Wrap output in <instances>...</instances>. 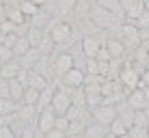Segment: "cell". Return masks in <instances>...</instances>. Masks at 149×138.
Masks as SVG:
<instances>
[{
  "label": "cell",
  "mask_w": 149,
  "mask_h": 138,
  "mask_svg": "<svg viewBox=\"0 0 149 138\" xmlns=\"http://www.w3.org/2000/svg\"><path fill=\"white\" fill-rule=\"evenodd\" d=\"M45 33L54 39L56 45H61L74 35V30H71V26L67 22H63V19H52V22H48V26H45Z\"/></svg>",
  "instance_id": "1"
},
{
  "label": "cell",
  "mask_w": 149,
  "mask_h": 138,
  "mask_svg": "<svg viewBox=\"0 0 149 138\" xmlns=\"http://www.w3.org/2000/svg\"><path fill=\"white\" fill-rule=\"evenodd\" d=\"M89 19L95 24L97 28H110V26H115V22H117V13L100 7V4H93V7H91Z\"/></svg>",
  "instance_id": "2"
},
{
  "label": "cell",
  "mask_w": 149,
  "mask_h": 138,
  "mask_svg": "<svg viewBox=\"0 0 149 138\" xmlns=\"http://www.w3.org/2000/svg\"><path fill=\"white\" fill-rule=\"evenodd\" d=\"M56 117H58V114H56V110L52 108V106H45V108L39 110V114H37V127H39L41 134H45L50 127H54Z\"/></svg>",
  "instance_id": "3"
},
{
  "label": "cell",
  "mask_w": 149,
  "mask_h": 138,
  "mask_svg": "<svg viewBox=\"0 0 149 138\" xmlns=\"http://www.w3.org/2000/svg\"><path fill=\"white\" fill-rule=\"evenodd\" d=\"M84 78H86V71H82L80 67H71L67 74L61 78V84L71 86V89H78V86H84Z\"/></svg>",
  "instance_id": "4"
},
{
  "label": "cell",
  "mask_w": 149,
  "mask_h": 138,
  "mask_svg": "<svg viewBox=\"0 0 149 138\" xmlns=\"http://www.w3.org/2000/svg\"><path fill=\"white\" fill-rule=\"evenodd\" d=\"M54 74H56V78H63L65 74H67V71L74 67V56H71L69 52H61L58 56H56V60H54Z\"/></svg>",
  "instance_id": "5"
},
{
  "label": "cell",
  "mask_w": 149,
  "mask_h": 138,
  "mask_svg": "<svg viewBox=\"0 0 149 138\" xmlns=\"http://www.w3.org/2000/svg\"><path fill=\"white\" fill-rule=\"evenodd\" d=\"M71 104H74V99H71L69 93H65V91H61V89L54 93L52 108L56 110V114H67V110L71 108Z\"/></svg>",
  "instance_id": "6"
},
{
  "label": "cell",
  "mask_w": 149,
  "mask_h": 138,
  "mask_svg": "<svg viewBox=\"0 0 149 138\" xmlns=\"http://www.w3.org/2000/svg\"><path fill=\"white\" fill-rule=\"evenodd\" d=\"M115 117H117V108L112 104H102V106H97V108H93V119L100 121V123L110 125Z\"/></svg>",
  "instance_id": "7"
},
{
  "label": "cell",
  "mask_w": 149,
  "mask_h": 138,
  "mask_svg": "<svg viewBox=\"0 0 149 138\" xmlns=\"http://www.w3.org/2000/svg\"><path fill=\"white\" fill-rule=\"evenodd\" d=\"M82 136H86V138H112V134H110V125L100 123V121H95V123L86 125V127H84V134H82Z\"/></svg>",
  "instance_id": "8"
},
{
  "label": "cell",
  "mask_w": 149,
  "mask_h": 138,
  "mask_svg": "<svg viewBox=\"0 0 149 138\" xmlns=\"http://www.w3.org/2000/svg\"><path fill=\"white\" fill-rule=\"evenodd\" d=\"M119 80H121V84L127 86V89H138V84H141V76L136 74V67H132V65H127L125 69H121Z\"/></svg>",
  "instance_id": "9"
},
{
  "label": "cell",
  "mask_w": 149,
  "mask_h": 138,
  "mask_svg": "<svg viewBox=\"0 0 149 138\" xmlns=\"http://www.w3.org/2000/svg\"><path fill=\"white\" fill-rule=\"evenodd\" d=\"M127 106H130L132 110H141V108H147V106H149V101L145 97V91H143L141 86L134 89L130 95H127Z\"/></svg>",
  "instance_id": "10"
},
{
  "label": "cell",
  "mask_w": 149,
  "mask_h": 138,
  "mask_svg": "<svg viewBox=\"0 0 149 138\" xmlns=\"http://www.w3.org/2000/svg\"><path fill=\"white\" fill-rule=\"evenodd\" d=\"M100 48H102V41L97 37H84L82 39V54H84V58H95Z\"/></svg>",
  "instance_id": "11"
},
{
  "label": "cell",
  "mask_w": 149,
  "mask_h": 138,
  "mask_svg": "<svg viewBox=\"0 0 149 138\" xmlns=\"http://www.w3.org/2000/svg\"><path fill=\"white\" fill-rule=\"evenodd\" d=\"M41 54H43V52H41L39 48H35V45H33V48H30L28 52H24L22 56H19V63H22V67H28V69H33L35 65L39 63Z\"/></svg>",
  "instance_id": "12"
},
{
  "label": "cell",
  "mask_w": 149,
  "mask_h": 138,
  "mask_svg": "<svg viewBox=\"0 0 149 138\" xmlns=\"http://www.w3.org/2000/svg\"><path fill=\"white\" fill-rule=\"evenodd\" d=\"M24 91H26V86L19 82L17 78H11L9 80V97L15 101H24Z\"/></svg>",
  "instance_id": "13"
},
{
  "label": "cell",
  "mask_w": 149,
  "mask_h": 138,
  "mask_svg": "<svg viewBox=\"0 0 149 138\" xmlns=\"http://www.w3.org/2000/svg\"><path fill=\"white\" fill-rule=\"evenodd\" d=\"M48 84H50V80L45 78L43 74H39L37 69H30V78H28V86H35V89L43 91V89H48Z\"/></svg>",
  "instance_id": "14"
},
{
  "label": "cell",
  "mask_w": 149,
  "mask_h": 138,
  "mask_svg": "<svg viewBox=\"0 0 149 138\" xmlns=\"http://www.w3.org/2000/svg\"><path fill=\"white\" fill-rule=\"evenodd\" d=\"M106 48H108L112 58H123V54H125V43H123L121 39H108V41H106Z\"/></svg>",
  "instance_id": "15"
},
{
  "label": "cell",
  "mask_w": 149,
  "mask_h": 138,
  "mask_svg": "<svg viewBox=\"0 0 149 138\" xmlns=\"http://www.w3.org/2000/svg\"><path fill=\"white\" fill-rule=\"evenodd\" d=\"M24 35L28 37L30 45H35V48H39L41 41H43V37H45V33H43V30H41L39 26H33V24H30V26L26 28V33H24Z\"/></svg>",
  "instance_id": "16"
},
{
  "label": "cell",
  "mask_w": 149,
  "mask_h": 138,
  "mask_svg": "<svg viewBox=\"0 0 149 138\" xmlns=\"http://www.w3.org/2000/svg\"><path fill=\"white\" fill-rule=\"evenodd\" d=\"M19 69H22V63H13V60H7V63H4L2 67H0V76H4L7 80L17 78Z\"/></svg>",
  "instance_id": "17"
},
{
  "label": "cell",
  "mask_w": 149,
  "mask_h": 138,
  "mask_svg": "<svg viewBox=\"0 0 149 138\" xmlns=\"http://www.w3.org/2000/svg\"><path fill=\"white\" fill-rule=\"evenodd\" d=\"M110 134H112V138L115 136H127V123L119 114H117L115 119H112V123H110Z\"/></svg>",
  "instance_id": "18"
},
{
  "label": "cell",
  "mask_w": 149,
  "mask_h": 138,
  "mask_svg": "<svg viewBox=\"0 0 149 138\" xmlns=\"http://www.w3.org/2000/svg\"><path fill=\"white\" fill-rule=\"evenodd\" d=\"M143 11H145V0H132L130 7L125 9V15L132 19V22H134V19H136Z\"/></svg>",
  "instance_id": "19"
},
{
  "label": "cell",
  "mask_w": 149,
  "mask_h": 138,
  "mask_svg": "<svg viewBox=\"0 0 149 138\" xmlns=\"http://www.w3.org/2000/svg\"><path fill=\"white\" fill-rule=\"evenodd\" d=\"M9 19L19 28V26H26V19L28 17L22 13V9H19V7H9Z\"/></svg>",
  "instance_id": "20"
},
{
  "label": "cell",
  "mask_w": 149,
  "mask_h": 138,
  "mask_svg": "<svg viewBox=\"0 0 149 138\" xmlns=\"http://www.w3.org/2000/svg\"><path fill=\"white\" fill-rule=\"evenodd\" d=\"M19 9H22V13L26 15V17H35L39 11H41V7H37V4L33 2V0H22V2L17 4Z\"/></svg>",
  "instance_id": "21"
},
{
  "label": "cell",
  "mask_w": 149,
  "mask_h": 138,
  "mask_svg": "<svg viewBox=\"0 0 149 138\" xmlns=\"http://www.w3.org/2000/svg\"><path fill=\"white\" fill-rule=\"evenodd\" d=\"M127 136H130V138H147V136H149V127H147V125H136V123H132L130 127H127Z\"/></svg>",
  "instance_id": "22"
},
{
  "label": "cell",
  "mask_w": 149,
  "mask_h": 138,
  "mask_svg": "<svg viewBox=\"0 0 149 138\" xmlns=\"http://www.w3.org/2000/svg\"><path fill=\"white\" fill-rule=\"evenodd\" d=\"M30 48H33V45H30L28 37H26V35H19V37H17V41H15V48H13V52H15V56H22L24 52H28Z\"/></svg>",
  "instance_id": "23"
},
{
  "label": "cell",
  "mask_w": 149,
  "mask_h": 138,
  "mask_svg": "<svg viewBox=\"0 0 149 138\" xmlns=\"http://www.w3.org/2000/svg\"><path fill=\"white\" fill-rule=\"evenodd\" d=\"M39 95H41L39 89H35V86H26V91H24V104L37 106L39 104Z\"/></svg>",
  "instance_id": "24"
},
{
  "label": "cell",
  "mask_w": 149,
  "mask_h": 138,
  "mask_svg": "<svg viewBox=\"0 0 149 138\" xmlns=\"http://www.w3.org/2000/svg\"><path fill=\"white\" fill-rule=\"evenodd\" d=\"M52 99H54V91H52V89L48 86V89H43V91H41L37 108L41 110V108H45V106H52Z\"/></svg>",
  "instance_id": "25"
},
{
  "label": "cell",
  "mask_w": 149,
  "mask_h": 138,
  "mask_svg": "<svg viewBox=\"0 0 149 138\" xmlns=\"http://www.w3.org/2000/svg\"><path fill=\"white\" fill-rule=\"evenodd\" d=\"M97 4L100 7H104V9H108V11H112V13H119L121 15V0H97Z\"/></svg>",
  "instance_id": "26"
},
{
  "label": "cell",
  "mask_w": 149,
  "mask_h": 138,
  "mask_svg": "<svg viewBox=\"0 0 149 138\" xmlns=\"http://www.w3.org/2000/svg\"><path fill=\"white\" fill-rule=\"evenodd\" d=\"M58 2V13H74L78 0H56Z\"/></svg>",
  "instance_id": "27"
},
{
  "label": "cell",
  "mask_w": 149,
  "mask_h": 138,
  "mask_svg": "<svg viewBox=\"0 0 149 138\" xmlns=\"http://www.w3.org/2000/svg\"><path fill=\"white\" fill-rule=\"evenodd\" d=\"M134 24H136L138 28H149V11H143V13L134 19Z\"/></svg>",
  "instance_id": "28"
},
{
  "label": "cell",
  "mask_w": 149,
  "mask_h": 138,
  "mask_svg": "<svg viewBox=\"0 0 149 138\" xmlns=\"http://www.w3.org/2000/svg\"><path fill=\"white\" fill-rule=\"evenodd\" d=\"M13 56H15V52H13V48H9V45L0 43V58H2V60H11Z\"/></svg>",
  "instance_id": "29"
},
{
  "label": "cell",
  "mask_w": 149,
  "mask_h": 138,
  "mask_svg": "<svg viewBox=\"0 0 149 138\" xmlns=\"http://www.w3.org/2000/svg\"><path fill=\"white\" fill-rule=\"evenodd\" d=\"M43 136H48V138H63V136H69V134L65 130H61V127H50Z\"/></svg>",
  "instance_id": "30"
},
{
  "label": "cell",
  "mask_w": 149,
  "mask_h": 138,
  "mask_svg": "<svg viewBox=\"0 0 149 138\" xmlns=\"http://www.w3.org/2000/svg\"><path fill=\"white\" fill-rule=\"evenodd\" d=\"M17 134H15V130L11 127V123L7 125H0V138H15Z\"/></svg>",
  "instance_id": "31"
},
{
  "label": "cell",
  "mask_w": 149,
  "mask_h": 138,
  "mask_svg": "<svg viewBox=\"0 0 149 138\" xmlns=\"http://www.w3.org/2000/svg\"><path fill=\"white\" fill-rule=\"evenodd\" d=\"M17 37H19L17 33H7V35H4V39H2V43L9 45V48H15V41H17Z\"/></svg>",
  "instance_id": "32"
},
{
  "label": "cell",
  "mask_w": 149,
  "mask_h": 138,
  "mask_svg": "<svg viewBox=\"0 0 149 138\" xmlns=\"http://www.w3.org/2000/svg\"><path fill=\"white\" fill-rule=\"evenodd\" d=\"M0 97H9V80L0 76Z\"/></svg>",
  "instance_id": "33"
},
{
  "label": "cell",
  "mask_w": 149,
  "mask_h": 138,
  "mask_svg": "<svg viewBox=\"0 0 149 138\" xmlns=\"http://www.w3.org/2000/svg\"><path fill=\"white\" fill-rule=\"evenodd\" d=\"M95 58H97V60H112V56H110V52H108V48H106V45H102Z\"/></svg>",
  "instance_id": "34"
},
{
  "label": "cell",
  "mask_w": 149,
  "mask_h": 138,
  "mask_svg": "<svg viewBox=\"0 0 149 138\" xmlns=\"http://www.w3.org/2000/svg\"><path fill=\"white\" fill-rule=\"evenodd\" d=\"M4 19H9V7L7 4H0V24H2Z\"/></svg>",
  "instance_id": "35"
},
{
  "label": "cell",
  "mask_w": 149,
  "mask_h": 138,
  "mask_svg": "<svg viewBox=\"0 0 149 138\" xmlns=\"http://www.w3.org/2000/svg\"><path fill=\"white\" fill-rule=\"evenodd\" d=\"M33 2H35V4H37V7H43V4H45V2H48V0H33Z\"/></svg>",
  "instance_id": "36"
},
{
  "label": "cell",
  "mask_w": 149,
  "mask_h": 138,
  "mask_svg": "<svg viewBox=\"0 0 149 138\" xmlns=\"http://www.w3.org/2000/svg\"><path fill=\"white\" fill-rule=\"evenodd\" d=\"M145 11H149V0H145Z\"/></svg>",
  "instance_id": "37"
},
{
  "label": "cell",
  "mask_w": 149,
  "mask_h": 138,
  "mask_svg": "<svg viewBox=\"0 0 149 138\" xmlns=\"http://www.w3.org/2000/svg\"><path fill=\"white\" fill-rule=\"evenodd\" d=\"M86 2H91V4H97V0H86Z\"/></svg>",
  "instance_id": "38"
},
{
  "label": "cell",
  "mask_w": 149,
  "mask_h": 138,
  "mask_svg": "<svg viewBox=\"0 0 149 138\" xmlns=\"http://www.w3.org/2000/svg\"><path fill=\"white\" fill-rule=\"evenodd\" d=\"M4 63H7V60H2V58H0V67H2V65H4Z\"/></svg>",
  "instance_id": "39"
},
{
  "label": "cell",
  "mask_w": 149,
  "mask_h": 138,
  "mask_svg": "<svg viewBox=\"0 0 149 138\" xmlns=\"http://www.w3.org/2000/svg\"><path fill=\"white\" fill-rule=\"evenodd\" d=\"M0 4H4V0H0Z\"/></svg>",
  "instance_id": "40"
},
{
  "label": "cell",
  "mask_w": 149,
  "mask_h": 138,
  "mask_svg": "<svg viewBox=\"0 0 149 138\" xmlns=\"http://www.w3.org/2000/svg\"><path fill=\"white\" fill-rule=\"evenodd\" d=\"M147 127H149V125H147Z\"/></svg>",
  "instance_id": "41"
}]
</instances>
